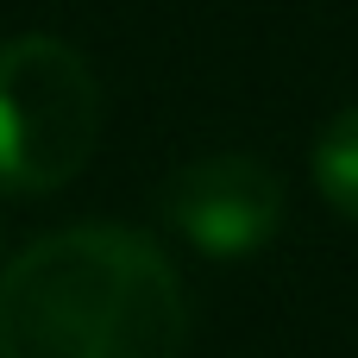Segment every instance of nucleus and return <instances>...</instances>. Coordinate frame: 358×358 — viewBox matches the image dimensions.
I'll list each match as a JSON object with an SVG mask.
<instances>
[{
	"label": "nucleus",
	"instance_id": "2",
	"mask_svg": "<svg viewBox=\"0 0 358 358\" xmlns=\"http://www.w3.org/2000/svg\"><path fill=\"white\" fill-rule=\"evenodd\" d=\"M101 145V82L88 57L50 31L0 44V189L50 195L88 170Z\"/></svg>",
	"mask_w": 358,
	"mask_h": 358
},
{
	"label": "nucleus",
	"instance_id": "4",
	"mask_svg": "<svg viewBox=\"0 0 358 358\" xmlns=\"http://www.w3.org/2000/svg\"><path fill=\"white\" fill-rule=\"evenodd\" d=\"M315 189L327 195L334 214L358 227V107L334 113L315 138Z\"/></svg>",
	"mask_w": 358,
	"mask_h": 358
},
{
	"label": "nucleus",
	"instance_id": "3",
	"mask_svg": "<svg viewBox=\"0 0 358 358\" xmlns=\"http://www.w3.org/2000/svg\"><path fill=\"white\" fill-rule=\"evenodd\" d=\"M157 214L208 258H245L283 227V182L258 157H195L157 189Z\"/></svg>",
	"mask_w": 358,
	"mask_h": 358
},
{
	"label": "nucleus",
	"instance_id": "1",
	"mask_svg": "<svg viewBox=\"0 0 358 358\" xmlns=\"http://www.w3.org/2000/svg\"><path fill=\"white\" fill-rule=\"evenodd\" d=\"M189 289L132 227H63L0 271V358H182Z\"/></svg>",
	"mask_w": 358,
	"mask_h": 358
}]
</instances>
